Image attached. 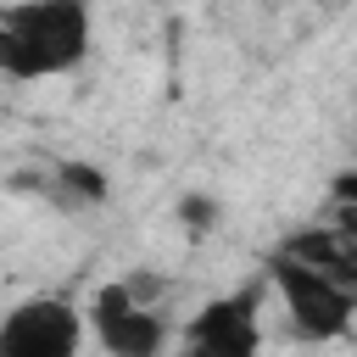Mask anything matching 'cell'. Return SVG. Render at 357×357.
<instances>
[{"mask_svg": "<svg viewBox=\"0 0 357 357\" xmlns=\"http://www.w3.org/2000/svg\"><path fill=\"white\" fill-rule=\"evenodd\" d=\"M95 11L89 0H11L0 11V73L11 84L67 78L89 61Z\"/></svg>", "mask_w": 357, "mask_h": 357, "instance_id": "cell-1", "label": "cell"}, {"mask_svg": "<svg viewBox=\"0 0 357 357\" xmlns=\"http://www.w3.org/2000/svg\"><path fill=\"white\" fill-rule=\"evenodd\" d=\"M262 273H268L279 307L290 312L296 335H307V340H340V335L351 329V318H357V284H351V279L307 262V257L290 251V245L273 251Z\"/></svg>", "mask_w": 357, "mask_h": 357, "instance_id": "cell-2", "label": "cell"}, {"mask_svg": "<svg viewBox=\"0 0 357 357\" xmlns=\"http://www.w3.org/2000/svg\"><path fill=\"white\" fill-rule=\"evenodd\" d=\"M268 273L229 290V296H212L190 324H184V346L201 351V357H251L262 351V301H268Z\"/></svg>", "mask_w": 357, "mask_h": 357, "instance_id": "cell-3", "label": "cell"}, {"mask_svg": "<svg viewBox=\"0 0 357 357\" xmlns=\"http://www.w3.org/2000/svg\"><path fill=\"white\" fill-rule=\"evenodd\" d=\"M89 335V312L67 296H28L0 318V357H78Z\"/></svg>", "mask_w": 357, "mask_h": 357, "instance_id": "cell-4", "label": "cell"}, {"mask_svg": "<svg viewBox=\"0 0 357 357\" xmlns=\"http://www.w3.org/2000/svg\"><path fill=\"white\" fill-rule=\"evenodd\" d=\"M89 335L112 357H156L167 346V324L134 296L128 279L95 290V301H89Z\"/></svg>", "mask_w": 357, "mask_h": 357, "instance_id": "cell-5", "label": "cell"}, {"mask_svg": "<svg viewBox=\"0 0 357 357\" xmlns=\"http://www.w3.org/2000/svg\"><path fill=\"white\" fill-rule=\"evenodd\" d=\"M56 184H61V190L73 195V206H89V201H106V173H100V167H84V162H67Z\"/></svg>", "mask_w": 357, "mask_h": 357, "instance_id": "cell-6", "label": "cell"}, {"mask_svg": "<svg viewBox=\"0 0 357 357\" xmlns=\"http://www.w3.org/2000/svg\"><path fill=\"white\" fill-rule=\"evenodd\" d=\"M335 201H346V206H357V167H346V173H335Z\"/></svg>", "mask_w": 357, "mask_h": 357, "instance_id": "cell-7", "label": "cell"}, {"mask_svg": "<svg viewBox=\"0 0 357 357\" xmlns=\"http://www.w3.org/2000/svg\"><path fill=\"white\" fill-rule=\"evenodd\" d=\"M167 6H173V0H167Z\"/></svg>", "mask_w": 357, "mask_h": 357, "instance_id": "cell-8", "label": "cell"}]
</instances>
